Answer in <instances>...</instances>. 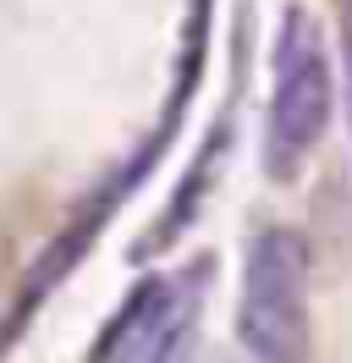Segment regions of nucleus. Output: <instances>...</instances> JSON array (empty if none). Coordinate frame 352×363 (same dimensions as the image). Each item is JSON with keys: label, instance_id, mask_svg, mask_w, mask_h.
I'll use <instances>...</instances> for the list:
<instances>
[{"label": "nucleus", "instance_id": "obj_1", "mask_svg": "<svg viewBox=\"0 0 352 363\" xmlns=\"http://www.w3.org/2000/svg\"><path fill=\"white\" fill-rule=\"evenodd\" d=\"M336 116V67H330L325 28L308 6H286L270 45V105H264V171L292 182L308 155L325 143Z\"/></svg>", "mask_w": 352, "mask_h": 363}, {"label": "nucleus", "instance_id": "obj_2", "mask_svg": "<svg viewBox=\"0 0 352 363\" xmlns=\"http://www.w3.org/2000/svg\"><path fill=\"white\" fill-rule=\"evenodd\" d=\"M237 341L253 363H308V248L292 226H259L242 253Z\"/></svg>", "mask_w": 352, "mask_h": 363}, {"label": "nucleus", "instance_id": "obj_3", "mask_svg": "<svg viewBox=\"0 0 352 363\" xmlns=\"http://www.w3.org/2000/svg\"><path fill=\"white\" fill-rule=\"evenodd\" d=\"M182 297H187V270L182 275H143L127 292V303L105 319V330L94 341V358L88 363H143L160 347L165 325L176 319Z\"/></svg>", "mask_w": 352, "mask_h": 363}, {"label": "nucleus", "instance_id": "obj_4", "mask_svg": "<svg viewBox=\"0 0 352 363\" xmlns=\"http://www.w3.org/2000/svg\"><path fill=\"white\" fill-rule=\"evenodd\" d=\"M204 292H209V259H193L187 264V297L176 319L165 325V336L143 363H198V319H204Z\"/></svg>", "mask_w": 352, "mask_h": 363}, {"label": "nucleus", "instance_id": "obj_5", "mask_svg": "<svg viewBox=\"0 0 352 363\" xmlns=\"http://www.w3.org/2000/svg\"><path fill=\"white\" fill-rule=\"evenodd\" d=\"M336 33H341V89H347V116H352V0H336Z\"/></svg>", "mask_w": 352, "mask_h": 363}]
</instances>
